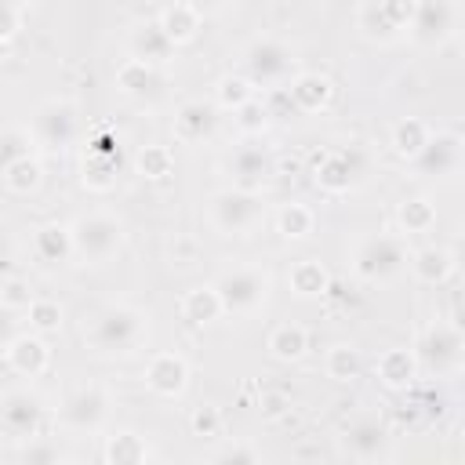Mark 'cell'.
<instances>
[{"instance_id": "cell-1", "label": "cell", "mask_w": 465, "mask_h": 465, "mask_svg": "<svg viewBox=\"0 0 465 465\" xmlns=\"http://www.w3.org/2000/svg\"><path fill=\"white\" fill-rule=\"evenodd\" d=\"M149 331V316L138 305L109 302L98 312H91V323L84 327V341L98 356H127L142 345Z\"/></svg>"}, {"instance_id": "cell-2", "label": "cell", "mask_w": 465, "mask_h": 465, "mask_svg": "<svg viewBox=\"0 0 465 465\" xmlns=\"http://www.w3.org/2000/svg\"><path fill=\"white\" fill-rule=\"evenodd\" d=\"M407 236L403 232H371L352 247V276L363 283H389L407 269Z\"/></svg>"}, {"instance_id": "cell-3", "label": "cell", "mask_w": 465, "mask_h": 465, "mask_svg": "<svg viewBox=\"0 0 465 465\" xmlns=\"http://www.w3.org/2000/svg\"><path fill=\"white\" fill-rule=\"evenodd\" d=\"M414 360H418V374L454 378L465 360V341H461L458 320H432L414 345Z\"/></svg>"}, {"instance_id": "cell-4", "label": "cell", "mask_w": 465, "mask_h": 465, "mask_svg": "<svg viewBox=\"0 0 465 465\" xmlns=\"http://www.w3.org/2000/svg\"><path fill=\"white\" fill-rule=\"evenodd\" d=\"M240 73L254 87H283L298 73V54L291 44H283L276 36H254L240 51Z\"/></svg>"}, {"instance_id": "cell-5", "label": "cell", "mask_w": 465, "mask_h": 465, "mask_svg": "<svg viewBox=\"0 0 465 465\" xmlns=\"http://www.w3.org/2000/svg\"><path fill=\"white\" fill-rule=\"evenodd\" d=\"M69 232H73V258L87 265L109 262L124 247V236H127L124 222L113 211H87L69 222Z\"/></svg>"}, {"instance_id": "cell-6", "label": "cell", "mask_w": 465, "mask_h": 465, "mask_svg": "<svg viewBox=\"0 0 465 465\" xmlns=\"http://www.w3.org/2000/svg\"><path fill=\"white\" fill-rule=\"evenodd\" d=\"M214 291L222 298V309L232 316H251L269 302L272 276L262 265H232L214 276Z\"/></svg>"}, {"instance_id": "cell-7", "label": "cell", "mask_w": 465, "mask_h": 465, "mask_svg": "<svg viewBox=\"0 0 465 465\" xmlns=\"http://www.w3.org/2000/svg\"><path fill=\"white\" fill-rule=\"evenodd\" d=\"M265 218V200L262 193H247V189H218L211 200H207V222L214 232L222 236H243L251 232L258 222Z\"/></svg>"}, {"instance_id": "cell-8", "label": "cell", "mask_w": 465, "mask_h": 465, "mask_svg": "<svg viewBox=\"0 0 465 465\" xmlns=\"http://www.w3.org/2000/svg\"><path fill=\"white\" fill-rule=\"evenodd\" d=\"M29 134H33V145H40L44 153H65L80 138V109H76V102H69V98L40 102L33 120H29Z\"/></svg>"}, {"instance_id": "cell-9", "label": "cell", "mask_w": 465, "mask_h": 465, "mask_svg": "<svg viewBox=\"0 0 465 465\" xmlns=\"http://www.w3.org/2000/svg\"><path fill=\"white\" fill-rule=\"evenodd\" d=\"M109 407H113V396L102 385H76L62 396L58 421L73 432H98L109 418Z\"/></svg>"}, {"instance_id": "cell-10", "label": "cell", "mask_w": 465, "mask_h": 465, "mask_svg": "<svg viewBox=\"0 0 465 465\" xmlns=\"http://www.w3.org/2000/svg\"><path fill=\"white\" fill-rule=\"evenodd\" d=\"M363 171H367V160H363V153L356 145H349V149H327L312 163V182L327 196H341V193H349L363 178Z\"/></svg>"}, {"instance_id": "cell-11", "label": "cell", "mask_w": 465, "mask_h": 465, "mask_svg": "<svg viewBox=\"0 0 465 465\" xmlns=\"http://www.w3.org/2000/svg\"><path fill=\"white\" fill-rule=\"evenodd\" d=\"M40 425H44V400L29 389H7L0 396V432L7 440H33L40 436Z\"/></svg>"}, {"instance_id": "cell-12", "label": "cell", "mask_w": 465, "mask_h": 465, "mask_svg": "<svg viewBox=\"0 0 465 465\" xmlns=\"http://www.w3.org/2000/svg\"><path fill=\"white\" fill-rule=\"evenodd\" d=\"M225 167H229L232 185H236V189H247V193H262V189L269 185V178L276 174V160H272V153H269L258 138H243V142L229 153Z\"/></svg>"}, {"instance_id": "cell-13", "label": "cell", "mask_w": 465, "mask_h": 465, "mask_svg": "<svg viewBox=\"0 0 465 465\" xmlns=\"http://www.w3.org/2000/svg\"><path fill=\"white\" fill-rule=\"evenodd\" d=\"M418 47H440L458 33V4L454 0H418L414 18L407 25Z\"/></svg>"}, {"instance_id": "cell-14", "label": "cell", "mask_w": 465, "mask_h": 465, "mask_svg": "<svg viewBox=\"0 0 465 465\" xmlns=\"http://www.w3.org/2000/svg\"><path fill=\"white\" fill-rule=\"evenodd\" d=\"M418 174L425 178H450L461 167V138L454 131H436L421 145V153L411 160Z\"/></svg>"}, {"instance_id": "cell-15", "label": "cell", "mask_w": 465, "mask_h": 465, "mask_svg": "<svg viewBox=\"0 0 465 465\" xmlns=\"http://www.w3.org/2000/svg\"><path fill=\"white\" fill-rule=\"evenodd\" d=\"M142 381L149 392H156L163 400H178L189 389V363L178 352H153L142 371Z\"/></svg>"}, {"instance_id": "cell-16", "label": "cell", "mask_w": 465, "mask_h": 465, "mask_svg": "<svg viewBox=\"0 0 465 465\" xmlns=\"http://www.w3.org/2000/svg\"><path fill=\"white\" fill-rule=\"evenodd\" d=\"M341 447L356 461H374L389 447V429H385V421L378 414H360L341 429Z\"/></svg>"}, {"instance_id": "cell-17", "label": "cell", "mask_w": 465, "mask_h": 465, "mask_svg": "<svg viewBox=\"0 0 465 465\" xmlns=\"http://www.w3.org/2000/svg\"><path fill=\"white\" fill-rule=\"evenodd\" d=\"M283 91H287V102H291L298 113H323V109L331 105V98H334L331 76L312 73V69H298V73L283 84Z\"/></svg>"}, {"instance_id": "cell-18", "label": "cell", "mask_w": 465, "mask_h": 465, "mask_svg": "<svg viewBox=\"0 0 465 465\" xmlns=\"http://www.w3.org/2000/svg\"><path fill=\"white\" fill-rule=\"evenodd\" d=\"M116 91L134 98V102H153V98L163 94V73H160V65L124 58L120 69H116Z\"/></svg>"}, {"instance_id": "cell-19", "label": "cell", "mask_w": 465, "mask_h": 465, "mask_svg": "<svg viewBox=\"0 0 465 465\" xmlns=\"http://www.w3.org/2000/svg\"><path fill=\"white\" fill-rule=\"evenodd\" d=\"M4 360H7V367H11L15 374H22V378H40V374L51 367V349H47L44 334L29 331V334H15V338H11V345L4 349Z\"/></svg>"}, {"instance_id": "cell-20", "label": "cell", "mask_w": 465, "mask_h": 465, "mask_svg": "<svg viewBox=\"0 0 465 465\" xmlns=\"http://www.w3.org/2000/svg\"><path fill=\"white\" fill-rule=\"evenodd\" d=\"M171 127H174V138H178V142L196 145V142H203V138L214 134V127H218V109H214V102L189 98V102L178 105Z\"/></svg>"}, {"instance_id": "cell-21", "label": "cell", "mask_w": 465, "mask_h": 465, "mask_svg": "<svg viewBox=\"0 0 465 465\" xmlns=\"http://www.w3.org/2000/svg\"><path fill=\"white\" fill-rule=\"evenodd\" d=\"M407 265H411V276L418 280V283H425V287H443L450 276H454V251L450 247H440V243H429V247H421V251H414L411 258H407Z\"/></svg>"}, {"instance_id": "cell-22", "label": "cell", "mask_w": 465, "mask_h": 465, "mask_svg": "<svg viewBox=\"0 0 465 465\" xmlns=\"http://www.w3.org/2000/svg\"><path fill=\"white\" fill-rule=\"evenodd\" d=\"M156 25L163 29V36H167L174 47H185V44L196 40V33H200V25H203V11H200L196 4H189V0H174V4H167V7L160 11Z\"/></svg>"}, {"instance_id": "cell-23", "label": "cell", "mask_w": 465, "mask_h": 465, "mask_svg": "<svg viewBox=\"0 0 465 465\" xmlns=\"http://www.w3.org/2000/svg\"><path fill=\"white\" fill-rule=\"evenodd\" d=\"M33 254L44 265H69L73 262V232L62 222H44L33 232Z\"/></svg>"}, {"instance_id": "cell-24", "label": "cell", "mask_w": 465, "mask_h": 465, "mask_svg": "<svg viewBox=\"0 0 465 465\" xmlns=\"http://www.w3.org/2000/svg\"><path fill=\"white\" fill-rule=\"evenodd\" d=\"M378 381L389 389V392H407L414 381H418V360H414V349H385L378 356Z\"/></svg>"}, {"instance_id": "cell-25", "label": "cell", "mask_w": 465, "mask_h": 465, "mask_svg": "<svg viewBox=\"0 0 465 465\" xmlns=\"http://www.w3.org/2000/svg\"><path fill=\"white\" fill-rule=\"evenodd\" d=\"M127 51H131V58H138V62L163 65V62H171L174 44L163 36V29H160L156 22H142V25L131 29V36H127Z\"/></svg>"}, {"instance_id": "cell-26", "label": "cell", "mask_w": 465, "mask_h": 465, "mask_svg": "<svg viewBox=\"0 0 465 465\" xmlns=\"http://www.w3.org/2000/svg\"><path fill=\"white\" fill-rule=\"evenodd\" d=\"M178 312H182V320H185L189 327H211L214 320H222V316H225V309H222V298H218L214 283L189 287V291L182 294V302H178Z\"/></svg>"}, {"instance_id": "cell-27", "label": "cell", "mask_w": 465, "mask_h": 465, "mask_svg": "<svg viewBox=\"0 0 465 465\" xmlns=\"http://www.w3.org/2000/svg\"><path fill=\"white\" fill-rule=\"evenodd\" d=\"M287 287L294 298L302 302H312V298H323L331 291V272L323 269V262L316 258H298L291 269H287Z\"/></svg>"}, {"instance_id": "cell-28", "label": "cell", "mask_w": 465, "mask_h": 465, "mask_svg": "<svg viewBox=\"0 0 465 465\" xmlns=\"http://www.w3.org/2000/svg\"><path fill=\"white\" fill-rule=\"evenodd\" d=\"M102 458H105L109 465H142V461L153 458V450H149V443H145L142 432H134V429H116L113 436H105Z\"/></svg>"}, {"instance_id": "cell-29", "label": "cell", "mask_w": 465, "mask_h": 465, "mask_svg": "<svg viewBox=\"0 0 465 465\" xmlns=\"http://www.w3.org/2000/svg\"><path fill=\"white\" fill-rule=\"evenodd\" d=\"M265 349L280 363H298L305 356V349H309V334L298 323H276L269 331V338H265Z\"/></svg>"}, {"instance_id": "cell-30", "label": "cell", "mask_w": 465, "mask_h": 465, "mask_svg": "<svg viewBox=\"0 0 465 465\" xmlns=\"http://www.w3.org/2000/svg\"><path fill=\"white\" fill-rule=\"evenodd\" d=\"M116 174H120V153H84L80 182L91 193H109L116 185Z\"/></svg>"}, {"instance_id": "cell-31", "label": "cell", "mask_w": 465, "mask_h": 465, "mask_svg": "<svg viewBox=\"0 0 465 465\" xmlns=\"http://www.w3.org/2000/svg\"><path fill=\"white\" fill-rule=\"evenodd\" d=\"M429 134H432V127H429L425 120H418V116H403V120L392 124V131H389V145H392V153H396L400 160H414V156L421 153V145L429 142Z\"/></svg>"}, {"instance_id": "cell-32", "label": "cell", "mask_w": 465, "mask_h": 465, "mask_svg": "<svg viewBox=\"0 0 465 465\" xmlns=\"http://www.w3.org/2000/svg\"><path fill=\"white\" fill-rule=\"evenodd\" d=\"M396 225L403 236H421L436 225V203L429 196H411L396 207Z\"/></svg>"}, {"instance_id": "cell-33", "label": "cell", "mask_w": 465, "mask_h": 465, "mask_svg": "<svg viewBox=\"0 0 465 465\" xmlns=\"http://www.w3.org/2000/svg\"><path fill=\"white\" fill-rule=\"evenodd\" d=\"M134 174L145 182H167L174 174V153L171 145H142L134 153Z\"/></svg>"}, {"instance_id": "cell-34", "label": "cell", "mask_w": 465, "mask_h": 465, "mask_svg": "<svg viewBox=\"0 0 465 465\" xmlns=\"http://www.w3.org/2000/svg\"><path fill=\"white\" fill-rule=\"evenodd\" d=\"M0 178H4V185H7L15 196H29V193H36L40 182H44V163L29 153V156H18L15 163H7V167L0 171Z\"/></svg>"}, {"instance_id": "cell-35", "label": "cell", "mask_w": 465, "mask_h": 465, "mask_svg": "<svg viewBox=\"0 0 465 465\" xmlns=\"http://www.w3.org/2000/svg\"><path fill=\"white\" fill-rule=\"evenodd\" d=\"M323 371H327L331 381H356V378L363 374V356H360L356 345L334 341V345L327 349V356H323Z\"/></svg>"}, {"instance_id": "cell-36", "label": "cell", "mask_w": 465, "mask_h": 465, "mask_svg": "<svg viewBox=\"0 0 465 465\" xmlns=\"http://www.w3.org/2000/svg\"><path fill=\"white\" fill-rule=\"evenodd\" d=\"M356 29H360L367 40H374V44H392V40H400V29L381 15V7H378L374 0H363V4L356 7Z\"/></svg>"}, {"instance_id": "cell-37", "label": "cell", "mask_w": 465, "mask_h": 465, "mask_svg": "<svg viewBox=\"0 0 465 465\" xmlns=\"http://www.w3.org/2000/svg\"><path fill=\"white\" fill-rule=\"evenodd\" d=\"M316 229V214L305 203H280L276 211V232L283 240H305Z\"/></svg>"}, {"instance_id": "cell-38", "label": "cell", "mask_w": 465, "mask_h": 465, "mask_svg": "<svg viewBox=\"0 0 465 465\" xmlns=\"http://www.w3.org/2000/svg\"><path fill=\"white\" fill-rule=\"evenodd\" d=\"M254 91H258V87H254L243 73H225V76H218V84H214V102L232 113V109H240L243 102H251Z\"/></svg>"}, {"instance_id": "cell-39", "label": "cell", "mask_w": 465, "mask_h": 465, "mask_svg": "<svg viewBox=\"0 0 465 465\" xmlns=\"http://www.w3.org/2000/svg\"><path fill=\"white\" fill-rule=\"evenodd\" d=\"M62 305L54 302V298H33L29 305H25V320H29V331H36V334H58L62 331Z\"/></svg>"}, {"instance_id": "cell-40", "label": "cell", "mask_w": 465, "mask_h": 465, "mask_svg": "<svg viewBox=\"0 0 465 465\" xmlns=\"http://www.w3.org/2000/svg\"><path fill=\"white\" fill-rule=\"evenodd\" d=\"M232 124L243 138H262V131L269 127V105L254 94L251 102H243L240 109H232Z\"/></svg>"}, {"instance_id": "cell-41", "label": "cell", "mask_w": 465, "mask_h": 465, "mask_svg": "<svg viewBox=\"0 0 465 465\" xmlns=\"http://www.w3.org/2000/svg\"><path fill=\"white\" fill-rule=\"evenodd\" d=\"M33 153V134L29 127H15V124H4L0 127V171L7 163H15L18 156H29Z\"/></svg>"}, {"instance_id": "cell-42", "label": "cell", "mask_w": 465, "mask_h": 465, "mask_svg": "<svg viewBox=\"0 0 465 465\" xmlns=\"http://www.w3.org/2000/svg\"><path fill=\"white\" fill-rule=\"evenodd\" d=\"M189 429H193V436H203V440L218 436V432H222V411H218L214 403H200V407H193V414H189Z\"/></svg>"}, {"instance_id": "cell-43", "label": "cell", "mask_w": 465, "mask_h": 465, "mask_svg": "<svg viewBox=\"0 0 465 465\" xmlns=\"http://www.w3.org/2000/svg\"><path fill=\"white\" fill-rule=\"evenodd\" d=\"M33 298H36L33 287H29L25 280H18V276H11V280L0 283V305H7V309H15V312H25V305H29Z\"/></svg>"}, {"instance_id": "cell-44", "label": "cell", "mask_w": 465, "mask_h": 465, "mask_svg": "<svg viewBox=\"0 0 465 465\" xmlns=\"http://www.w3.org/2000/svg\"><path fill=\"white\" fill-rule=\"evenodd\" d=\"M378 7H381V15L403 33L407 25H411V18H414V7H418V0H374Z\"/></svg>"}, {"instance_id": "cell-45", "label": "cell", "mask_w": 465, "mask_h": 465, "mask_svg": "<svg viewBox=\"0 0 465 465\" xmlns=\"http://www.w3.org/2000/svg\"><path fill=\"white\" fill-rule=\"evenodd\" d=\"M22 29V7L18 0H0V36L4 40H15Z\"/></svg>"}, {"instance_id": "cell-46", "label": "cell", "mask_w": 465, "mask_h": 465, "mask_svg": "<svg viewBox=\"0 0 465 465\" xmlns=\"http://www.w3.org/2000/svg\"><path fill=\"white\" fill-rule=\"evenodd\" d=\"M22 458H25V461H62L65 454H62L54 443H44L40 436H33V440H25V450H22Z\"/></svg>"}, {"instance_id": "cell-47", "label": "cell", "mask_w": 465, "mask_h": 465, "mask_svg": "<svg viewBox=\"0 0 465 465\" xmlns=\"http://www.w3.org/2000/svg\"><path fill=\"white\" fill-rule=\"evenodd\" d=\"M196 258H200L196 240H174V243H171V262H174V265H193Z\"/></svg>"}, {"instance_id": "cell-48", "label": "cell", "mask_w": 465, "mask_h": 465, "mask_svg": "<svg viewBox=\"0 0 465 465\" xmlns=\"http://www.w3.org/2000/svg\"><path fill=\"white\" fill-rule=\"evenodd\" d=\"M18 312L15 309H7V305H0V352L11 345V338L18 334V320H15Z\"/></svg>"}, {"instance_id": "cell-49", "label": "cell", "mask_w": 465, "mask_h": 465, "mask_svg": "<svg viewBox=\"0 0 465 465\" xmlns=\"http://www.w3.org/2000/svg\"><path fill=\"white\" fill-rule=\"evenodd\" d=\"M258 458H262V454H258L254 447H240V443H236V447H222V450L214 454V461H247V465L258 461Z\"/></svg>"}, {"instance_id": "cell-50", "label": "cell", "mask_w": 465, "mask_h": 465, "mask_svg": "<svg viewBox=\"0 0 465 465\" xmlns=\"http://www.w3.org/2000/svg\"><path fill=\"white\" fill-rule=\"evenodd\" d=\"M11 262H15V236H11V229L0 222V272L11 269Z\"/></svg>"}, {"instance_id": "cell-51", "label": "cell", "mask_w": 465, "mask_h": 465, "mask_svg": "<svg viewBox=\"0 0 465 465\" xmlns=\"http://www.w3.org/2000/svg\"><path fill=\"white\" fill-rule=\"evenodd\" d=\"M280 403H283L280 396H269V400H265V414H276V411H280Z\"/></svg>"}, {"instance_id": "cell-52", "label": "cell", "mask_w": 465, "mask_h": 465, "mask_svg": "<svg viewBox=\"0 0 465 465\" xmlns=\"http://www.w3.org/2000/svg\"><path fill=\"white\" fill-rule=\"evenodd\" d=\"M7 58H11V40H4V36H0V65H4Z\"/></svg>"}, {"instance_id": "cell-53", "label": "cell", "mask_w": 465, "mask_h": 465, "mask_svg": "<svg viewBox=\"0 0 465 465\" xmlns=\"http://www.w3.org/2000/svg\"><path fill=\"white\" fill-rule=\"evenodd\" d=\"M189 4H196V7L203 11V7H214V4H222V0H189Z\"/></svg>"}]
</instances>
